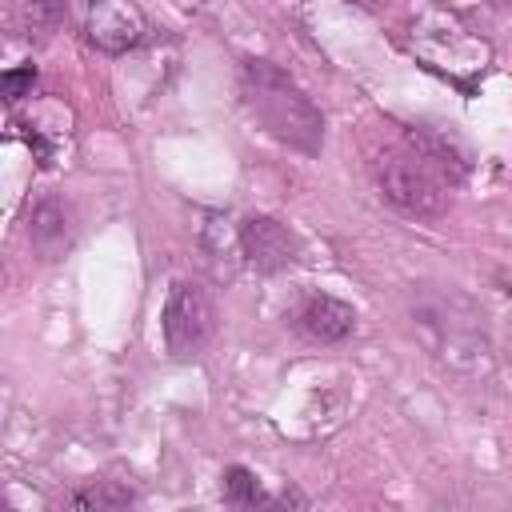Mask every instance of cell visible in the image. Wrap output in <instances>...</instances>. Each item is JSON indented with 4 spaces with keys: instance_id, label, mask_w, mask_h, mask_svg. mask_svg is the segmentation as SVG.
<instances>
[{
    "instance_id": "9c48e42d",
    "label": "cell",
    "mask_w": 512,
    "mask_h": 512,
    "mask_svg": "<svg viewBox=\"0 0 512 512\" xmlns=\"http://www.w3.org/2000/svg\"><path fill=\"white\" fill-rule=\"evenodd\" d=\"M400 140L444 180V184H456L460 176H464V168H468V156H464V148L452 140V136H444V132H436V128H404L400 132Z\"/></svg>"
},
{
    "instance_id": "5bb4252c",
    "label": "cell",
    "mask_w": 512,
    "mask_h": 512,
    "mask_svg": "<svg viewBox=\"0 0 512 512\" xmlns=\"http://www.w3.org/2000/svg\"><path fill=\"white\" fill-rule=\"evenodd\" d=\"M24 4H28V12H32V24L52 20V16H56V8H60V0H24Z\"/></svg>"
},
{
    "instance_id": "9a60e30c",
    "label": "cell",
    "mask_w": 512,
    "mask_h": 512,
    "mask_svg": "<svg viewBox=\"0 0 512 512\" xmlns=\"http://www.w3.org/2000/svg\"><path fill=\"white\" fill-rule=\"evenodd\" d=\"M496 284H500V292H508V296H512V268L496 272Z\"/></svg>"
},
{
    "instance_id": "ba28073f",
    "label": "cell",
    "mask_w": 512,
    "mask_h": 512,
    "mask_svg": "<svg viewBox=\"0 0 512 512\" xmlns=\"http://www.w3.org/2000/svg\"><path fill=\"white\" fill-rule=\"evenodd\" d=\"M72 208L60 196H40L28 208V244L40 260H60L72 248Z\"/></svg>"
},
{
    "instance_id": "52a82bcc",
    "label": "cell",
    "mask_w": 512,
    "mask_h": 512,
    "mask_svg": "<svg viewBox=\"0 0 512 512\" xmlns=\"http://www.w3.org/2000/svg\"><path fill=\"white\" fill-rule=\"evenodd\" d=\"M292 328L316 344H336L356 332V312H352V304H344L328 292H304L292 308Z\"/></svg>"
},
{
    "instance_id": "2e32d148",
    "label": "cell",
    "mask_w": 512,
    "mask_h": 512,
    "mask_svg": "<svg viewBox=\"0 0 512 512\" xmlns=\"http://www.w3.org/2000/svg\"><path fill=\"white\" fill-rule=\"evenodd\" d=\"M508 340H512V332H508Z\"/></svg>"
},
{
    "instance_id": "4fadbf2b",
    "label": "cell",
    "mask_w": 512,
    "mask_h": 512,
    "mask_svg": "<svg viewBox=\"0 0 512 512\" xmlns=\"http://www.w3.org/2000/svg\"><path fill=\"white\" fill-rule=\"evenodd\" d=\"M32 84H36V68H32V64L4 72V96H8L12 104H16L20 96H28V92H32Z\"/></svg>"
},
{
    "instance_id": "7a4b0ae2",
    "label": "cell",
    "mask_w": 512,
    "mask_h": 512,
    "mask_svg": "<svg viewBox=\"0 0 512 512\" xmlns=\"http://www.w3.org/2000/svg\"><path fill=\"white\" fill-rule=\"evenodd\" d=\"M372 180L380 188V196L416 220L440 216L448 208V184L400 140V148H384L372 156Z\"/></svg>"
},
{
    "instance_id": "8992f818",
    "label": "cell",
    "mask_w": 512,
    "mask_h": 512,
    "mask_svg": "<svg viewBox=\"0 0 512 512\" xmlns=\"http://www.w3.org/2000/svg\"><path fill=\"white\" fill-rule=\"evenodd\" d=\"M240 252H244V264L272 276V272H284L296 264V236L288 232V224L272 220V216H248L240 224Z\"/></svg>"
},
{
    "instance_id": "277c9868",
    "label": "cell",
    "mask_w": 512,
    "mask_h": 512,
    "mask_svg": "<svg viewBox=\"0 0 512 512\" xmlns=\"http://www.w3.org/2000/svg\"><path fill=\"white\" fill-rule=\"evenodd\" d=\"M456 308H460V300H448V312H444V304L420 308V328L448 364L476 368L488 352V340H484V328H480L476 312L464 308V316H456Z\"/></svg>"
},
{
    "instance_id": "3957f363",
    "label": "cell",
    "mask_w": 512,
    "mask_h": 512,
    "mask_svg": "<svg viewBox=\"0 0 512 512\" xmlns=\"http://www.w3.org/2000/svg\"><path fill=\"white\" fill-rule=\"evenodd\" d=\"M160 332H164V348L168 356L184 360L196 356L208 336L216 332V304L212 296L192 284V280H176L164 296V312H160Z\"/></svg>"
},
{
    "instance_id": "5b68a950",
    "label": "cell",
    "mask_w": 512,
    "mask_h": 512,
    "mask_svg": "<svg viewBox=\"0 0 512 512\" xmlns=\"http://www.w3.org/2000/svg\"><path fill=\"white\" fill-rule=\"evenodd\" d=\"M148 24L140 16L136 4L128 0H92L88 16H84V36L92 48H100L104 56H124L144 40Z\"/></svg>"
},
{
    "instance_id": "30bf717a",
    "label": "cell",
    "mask_w": 512,
    "mask_h": 512,
    "mask_svg": "<svg viewBox=\"0 0 512 512\" xmlns=\"http://www.w3.org/2000/svg\"><path fill=\"white\" fill-rule=\"evenodd\" d=\"M200 248L208 252L216 276H224V280H232L236 264L244 260V252H240V228H228L224 216H208V220H204V228H200Z\"/></svg>"
},
{
    "instance_id": "6da1fadb",
    "label": "cell",
    "mask_w": 512,
    "mask_h": 512,
    "mask_svg": "<svg viewBox=\"0 0 512 512\" xmlns=\"http://www.w3.org/2000/svg\"><path fill=\"white\" fill-rule=\"evenodd\" d=\"M240 96L252 112V120L280 144L316 156L324 148V116L304 96V88L280 72L268 60H244L240 64Z\"/></svg>"
},
{
    "instance_id": "7c38bea8",
    "label": "cell",
    "mask_w": 512,
    "mask_h": 512,
    "mask_svg": "<svg viewBox=\"0 0 512 512\" xmlns=\"http://www.w3.org/2000/svg\"><path fill=\"white\" fill-rule=\"evenodd\" d=\"M224 500L236 508H256V504H272V496H264V488L256 484V476L240 464H232L224 472Z\"/></svg>"
},
{
    "instance_id": "8fae6325",
    "label": "cell",
    "mask_w": 512,
    "mask_h": 512,
    "mask_svg": "<svg viewBox=\"0 0 512 512\" xmlns=\"http://www.w3.org/2000/svg\"><path fill=\"white\" fill-rule=\"evenodd\" d=\"M136 500V492L128 488V484H120V480H88L84 488H76L64 504L68 508H96V512H108V508H128Z\"/></svg>"
}]
</instances>
